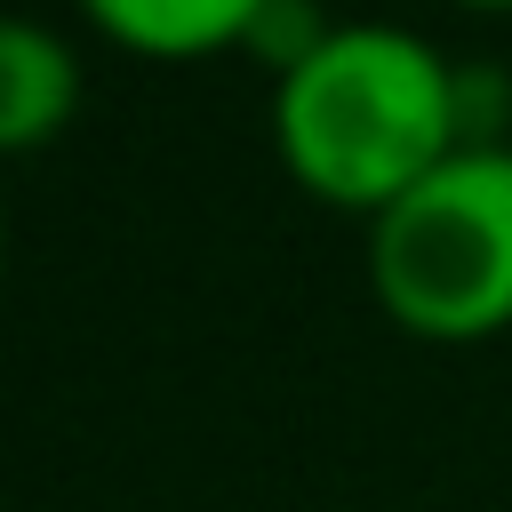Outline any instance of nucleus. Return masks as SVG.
I'll return each instance as SVG.
<instances>
[{"label":"nucleus","instance_id":"7ed1b4c3","mask_svg":"<svg viewBox=\"0 0 512 512\" xmlns=\"http://www.w3.org/2000/svg\"><path fill=\"white\" fill-rule=\"evenodd\" d=\"M72 112H80V56L64 48V32L16 16L0 32V144L40 152Z\"/></svg>","mask_w":512,"mask_h":512},{"label":"nucleus","instance_id":"f257e3e1","mask_svg":"<svg viewBox=\"0 0 512 512\" xmlns=\"http://www.w3.org/2000/svg\"><path fill=\"white\" fill-rule=\"evenodd\" d=\"M272 136L312 200L376 224L464 144V72L408 24H328V40L280 72Z\"/></svg>","mask_w":512,"mask_h":512},{"label":"nucleus","instance_id":"f03ea898","mask_svg":"<svg viewBox=\"0 0 512 512\" xmlns=\"http://www.w3.org/2000/svg\"><path fill=\"white\" fill-rule=\"evenodd\" d=\"M368 288L424 344L512 328V144H456L368 224Z\"/></svg>","mask_w":512,"mask_h":512},{"label":"nucleus","instance_id":"39448f33","mask_svg":"<svg viewBox=\"0 0 512 512\" xmlns=\"http://www.w3.org/2000/svg\"><path fill=\"white\" fill-rule=\"evenodd\" d=\"M464 8H512V0H464Z\"/></svg>","mask_w":512,"mask_h":512},{"label":"nucleus","instance_id":"20e7f679","mask_svg":"<svg viewBox=\"0 0 512 512\" xmlns=\"http://www.w3.org/2000/svg\"><path fill=\"white\" fill-rule=\"evenodd\" d=\"M80 8L136 56H216L248 48L272 0H80Z\"/></svg>","mask_w":512,"mask_h":512}]
</instances>
